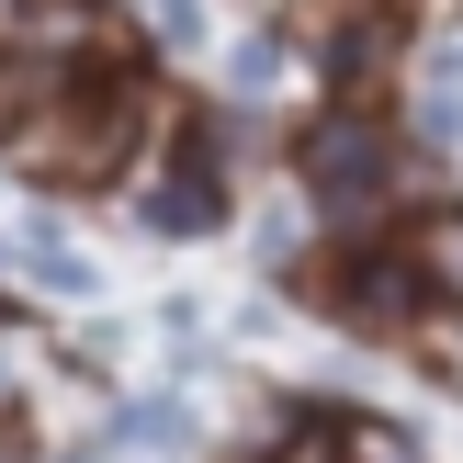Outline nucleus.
Listing matches in <instances>:
<instances>
[{
  "label": "nucleus",
  "mask_w": 463,
  "mask_h": 463,
  "mask_svg": "<svg viewBox=\"0 0 463 463\" xmlns=\"http://www.w3.org/2000/svg\"><path fill=\"white\" fill-rule=\"evenodd\" d=\"M294 181H306V203H317V215H339V226H373L384 203H396V181H407V147L373 125V113L328 102L306 136H294Z\"/></svg>",
  "instance_id": "1"
},
{
  "label": "nucleus",
  "mask_w": 463,
  "mask_h": 463,
  "mask_svg": "<svg viewBox=\"0 0 463 463\" xmlns=\"http://www.w3.org/2000/svg\"><path fill=\"white\" fill-rule=\"evenodd\" d=\"M328 317L362 328V339H407L419 317H441V306H430V271L407 260V238H396V249H351V260L328 271Z\"/></svg>",
  "instance_id": "2"
},
{
  "label": "nucleus",
  "mask_w": 463,
  "mask_h": 463,
  "mask_svg": "<svg viewBox=\"0 0 463 463\" xmlns=\"http://www.w3.org/2000/svg\"><path fill=\"white\" fill-rule=\"evenodd\" d=\"M136 215H147V238H215V226H226V170L181 136V147L158 158V181L136 193Z\"/></svg>",
  "instance_id": "3"
},
{
  "label": "nucleus",
  "mask_w": 463,
  "mask_h": 463,
  "mask_svg": "<svg viewBox=\"0 0 463 463\" xmlns=\"http://www.w3.org/2000/svg\"><path fill=\"white\" fill-rule=\"evenodd\" d=\"M384 23H339L328 34V102H351V113H373V90H384Z\"/></svg>",
  "instance_id": "4"
},
{
  "label": "nucleus",
  "mask_w": 463,
  "mask_h": 463,
  "mask_svg": "<svg viewBox=\"0 0 463 463\" xmlns=\"http://www.w3.org/2000/svg\"><path fill=\"white\" fill-rule=\"evenodd\" d=\"M407 260L430 271V306H463V203H430V215H407Z\"/></svg>",
  "instance_id": "5"
},
{
  "label": "nucleus",
  "mask_w": 463,
  "mask_h": 463,
  "mask_svg": "<svg viewBox=\"0 0 463 463\" xmlns=\"http://www.w3.org/2000/svg\"><path fill=\"white\" fill-rule=\"evenodd\" d=\"M193 441V407L181 396H136L125 419H113V452H181Z\"/></svg>",
  "instance_id": "6"
},
{
  "label": "nucleus",
  "mask_w": 463,
  "mask_h": 463,
  "mask_svg": "<svg viewBox=\"0 0 463 463\" xmlns=\"http://www.w3.org/2000/svg\"><path fill=\"white\" fill-rule=\"evenodd\" d=\"M271 80H283V34H238L226 45V90H238V102H260Z\"/></svg>",
  "instance_id": "7"
},
{
  "label": "nucleus",
  "mask_w": 463,
  "mask_h": 463,
  "mask_svg": "<svg viewBox=\"0 0 463 463\" xmlns=\"http://www.w3.org/2000/svg\"><path fill=\"white\" fill-rule=\"evenodd\" d=\"M271 463H351V430L339 419H294L283 441H271Z\"/></svg>",
  "instance_id": "8"
},
{
  "label": "nucleus",
  "mask_w": 463,
  "mask_h": 463,
  "mask_svg": "<svg viewBox=\"0 0 463 463\" xmlns=\"http://www.w3.org/2000/svg\"><path fill=\"white\" fill-rule=\"evenodd\" d=\"M23 271H34L45 294H90V260H80V249H57V238H34V249H23Z\"/></svg>",
  "instance_id": "9"
},
{
  "label": "nucleus",
  "mask_w": 463,
  "mask_h": 463,
  "mask_svg": "<svg viewBox=\"0 0 463 463\" xmlns=\"http://www.w3.org/2000/svg\"><path fill=\"white\" fill-rule=\"evenodd\" d=\"M147 34L158 45H193L203 34V0H147Z\"/></svg>",
  "instance_id": "10"
},
{
  "label": "nucleus",
  "mask_w": 463,
  "mask_h": 463,
  "mask_svg": "<svg viewBox=\"0 0 463 463\" xmlns=\"http://www.w3.org/2000/svg\"><path fill=\"white\" fill-rule=\"evenodd\" d=\"M12 407H23V351L0 339V430H12Z\"/></svg>",
  "instance_id": "11"
},
{
  "label": "nucleus",
  "mask_w": 463,
  "mask_h": 463,
  "mask_svg": "<svg viewBox=\"0 0 463 463\" xmlns=\"http://www.w3.org/2000/svg\"><path fill=\"white\" fill-rule=\"evenodd\" d=\"M0 463H23V452H0Z\"/></svg>",
  "instance_id": "12"
}]
</instances>
